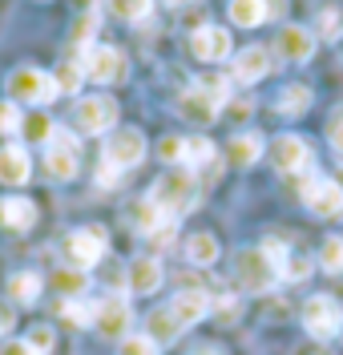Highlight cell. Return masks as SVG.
Returning a JSON list of instances; mask_svg holds the SVG:
<instances>
[{
    "label": "cell",
    "instance_id": "cell-1",
    "mask_svg": "<svg viewBox=\"0 0 343 355\" xmlns=\"http://www.w3.org/2000/svg\"><path fill=\"white\" fill-rule=\"evenodd\" d=\"M146 198L154 202L166 218H182L186 210H194V202H198V182L190 174V166H174V170H166L154 182V190Z\"/></svg>",
    "mask_w": 343,
    "mask_h": 355
},
{
    "label": "cell",
    "instance_id": "cell-2",
    "mask_svg": "<svg viewBox=\"0 0 343 355\" xmlns=\"http://www.w3.org/2000/svg\"><path fill=\"white\" fill-rule=\"evenodd\" d=\"M222 105H227V81L222 77H202L198 85H190L178 97L174 110L182 113V121H190V125H210L222 113Z\"/></svg>",
    "mask_w": 343,
    "mask_h": 355
},
{
    "label": "cell",
    "instance_id": "cell-3",
    "mask_svg": "<svg viewBox=\"0 0 343 355\" xmlns=\"http://www.w3.org/2000/svg\"><path fill=\"white\" fill-rule=\"evenodd\" d=\"M234 275H238V283L251 291V295H263V291L274 287V279H279V266L263 254V246L258 250H238L234 254Z\"/></svg>",
    "mask_w": 343,
    "mask_h": 355
},
{
    "label": "cell",
    "instance_id": "cell-4",
    "mask_svg": "<svg viewBox=\"0 0 343 355\" xmlns=\"http://www.w3.org/2000/svg\"><path fill=\"white\" fill-rule=\"evenodd\" d=\"M303 327L311 331V339H335L343 331V307L331 295H311L303 307Z\"/></svg>",
    "mask_w": 343,
    "mask_h": 355
},
{
    "label": "cell",
    "instance_id": "cell-5",
    "mask_svg": "<svg viewBox=\"0 0 343 355\" xmlns=\"http://www.w3.org/2000/svg\"><path fill=\"white\" fill-rule=\"evenodd\" d=\"M81 69H85V77H93L97 85L125 81V53L114 49V44H89L85 57H81Z\"/></svg>",
    "mask_w": 343,
    "mask_h": 355
},
{
    "label": "cell",
    "instance_id": "cell-6",
    "mask_svg": "<svg viewBox=\"0 0 343 355\" xmlns=\"http://www.w3.org/2000/svg\"><path fill=\"white\" fill-rule=\"evenodd\" d=\"M130 323H134V311H130L125 299H117V295L101 299L93 307V331L101 335V339H125Z\"/></svg>",
    "mask_w": 343,
    "mask_h": 355
},
{
    "label": "cell",
    "instance_id": "cell-7",
    "mask_svg": "<svg viewBox=\"0 0 343 355\" xmlns=\"http://www.w3.org/2000/svg\"><path fill=\"white\" fill-rule=\"evenodd\" d=\"M53 93H57V85H53V77L41 73V69H17L8 77V97L21 101V105H41Z\"/></svg>",
    "mask_w": 343,
    "mask_h": 355
},
{
    "label": "cell",
    "instance_id": "cell-8",
    "mask_svg": "<svg viewBox=\"0 0 343 355\" xmlns=\"http://www.w3.org/2000/svg\"><path fill=\"white\" fill-rule=\"evenodd\" d=\"M105 250H109V239H105L101 226H81V230L69 234V259H73V266H81V270L97 266L105 259Z\"/></svg>",
    "mask_w": 343,
    "mask_h": 355
},
{
    "label": "cell",
    "instance_id": "cell-9",
    "mask_svg": "<svg viewBox=\"0 0 343 355\" xmlns=\"http://www.w3.org/2000/svg\"><path fill=\"white\" fill-rule=\"evenodd\" d=\"M271 162L279 174H303L315 162V154H311V146L299 133H283V137H274V146H271Z\"/></svg>",
    "mask_w": 343,
    "mask_h": 355
},
{
    "label": "cell",
    "instance_id": "cell-10",
    "mask_svg": "<svg viewBox=\"0 0 343 355\" xmlns=\"http://www.w3.org/2000/svg\"><path fill=\"white\" fill-rule=\"evenodd\" d=\"M303 202L311 206L315 218H335V214H343V186L327 182V178H311L303 186Z\"/></svg>",
    "mask_w": 343,
    "mask_h": 355
},
{
    "label": "cell",
    "instance_id": "cell-11",
    "mask_svg": "<svg viewBox=\"0 0 343 355\" xmlns=\"http://www.w3.org/2000/svg\"><path fill=\"white\" fill-rule=\"evenodd\" d=\"M141 157H146L141 130H117L114 137H105V162H114L117 170H134Z\"/></svg>",
    "mask_w": 343,
    "mask_h": 355
},
{
    "label": "cell",
    "instance_id": "cell-12",
    "mask_svg": "<svg viewBox=\"0 0 343 355\" xmlns=\"http://www.w3.org/2000/svg\"><path fill=\"white\" fill-rule=\"evenodd\" d=\"M190 53H194L198 61H206V65L227 61L230 57V33L218 28V24H202V28H194V37H190Z\"/></svg>",
    "mask_w": 343,
    "mask_h": 355
},
{
    "label": "cell",
    "instance_id": "cell-13",
    "mask_svg": "<svg viewBox=\"0 0 343 355\" xmlns=\"http://www.w3.org/2000/svg\"><path fill=\"white\" fill-rule=\"evenodd\" d=\"M117 121V101L109 97H85L77 101V125L85 133H105Z\"/></svg>",
    "mask_w": 343,
    "mask_h": 355
},
{
    "label": "cell",
    "instance_id": "cell-14",
    "mask_svg": "<svg viewBox=\"0 0 343 355\" xmlns=\"http://www.w3.org/2000/svg\"><path fill=\"white\" fill-rule=\"evenodd\" d=\"M311 53H315L311 28H303V24H283V28H279V57L303 65V61H311Z\"/></svg>",
    "mask_w": 343,
    "mask_h": 355
},
{
    "label": "cell",
    "instance_id": "cell-15",
    "mask_svg": "<svg viewBox=\"0 0 343 355\" xmlns=\"http://www.w3.org/2000/svg\"><path fill=\"white\" fill-rule=\"evenodd\" d=\"M125 287H130V295H154L161 287V263L150 259V254L134 259L125 266Z\"/></svg>",
    "mask_w": 343,
    "mask_h": 355
},
{
    "label": "cell",
    "instance_id": "cell-16",
    "mask_svg": "<svg viewBox=\"0 0 343 355\" xmlns=\"http://www.w3.org/2000/svg\"><path fill=\"white\" fill-rule=\"evenodd\" d=\"M267 73H271V53H267L263 44H251V49H243V53L234 57V81H243V85L263 81Z\"/></svg>",
    "mask_w": 343,
    "mask_h": 355
},
{
    "label": "cell",
    "instance_id": "cell-17",
    "mask_svg": "<svg viewBox=\"0 0 343 355\" xmlns=\"http://www.w3.org/2000/svg\"><path fill=\"white\" fill-rule=\"evenodd\" d=\"M210 295L206 291H178L174 295V303H170V311H174V319L182 323V327H194V323H202L206 315H210Z\"/></svg>",
    "mask_w": 343,
    "mask_h": 355
},
{
    "label": "cell",
    "instance_id": "cell-18",
    "mask_svg": "<svg viewBox=\"0 0 343 355\" xmlns=\"http://www.w3.org/2000/svg\"><path fill=\"white\" fill-rule=\"evenodd\" d=\"M28 174H33L28 154H24L21 146H4V150H0V182H4V186H24Z\"/></svg>",
    "mask_w": 343,
    "mask_h": 355
},
{
    "label": "cell",
    "instance_id": "cell-19",
    "mask_svg": "<svg viewBox=\"0 0 343 355\" xmlns=\"http://www.w3.org/2000/svg\"><path fill=\"white\" fill-rule=\"evenodd\" d=\"M227 12H230V21L238 24V28H258L267 17H274L271 0H230Z\"/></svg>",
    "mask_w": 343,
    "mask_h": 355
},
{
    "label": "cell",
    "instance_id": "cell-20",
    "mask_svg": "<svg viewBox=\"0 0 343 355\" xmlns=\"http://www.w3.org/2000/svg\"><path fill=\"white\" fill-rule=\"evenodd\" d=\"M0 222L12 226V230H28L37 222V206L28 198H4L0 202Z\"/></svg>",
    "mask_w": 343,
    "mask_h": 355
},
{
    "label": "cell",
    "instance_id": "cell-21",
    "mask_svg": "<svg viewBox=\"0 0 343 355\" xmlns=\"http://www.w3.org/2000/svg\"><path fill=\"white\" fill-rule=\"evenodd\" d=\"M307 105H311V89L307 85H287L274 97V113H283V117H303Z\"/></svg>",
    "mask_w": 343,
    "mask_h": 355
},
{
    "label": "cell",
    "instance_id": "cell-22",
    "mask_svg": "<svg viewBox=\"0 0 343 355\" xmlns=\"http://www.w3.org/2000/svg\"><path fill=\"white\" fill-rule=\"evenodd\" d=\"M41 287H45V279H41L37 270H21V275L8 279V295H12L17 303H37V299H41Z\"/></svg>",
    "mask_w": 343,
    "mask_h": 355
},
{
    "label": "cell",
    "instance_id": "cell-23",
    "mask_svg": "<svg viewBox=\"0 0 343 355\" xmlns=\"http://www.w3.org/2000/svg\"><path fill=\"white\" fill-rule=\"evenodd\" d=\"M146 331H150V339H154V343H174V339H178V331H182V323L174 319V311H170V307H161V311H154V315H150Z\"/></svg>",
    "mask_w": 343,
    "mask_h": 355
},
{
    "label": "cell",
    "instance_id": "cell-24",
    "mask_svg": "<svg viewBox=\"0 0 343 355\" xmlns=\"http://www.w3.org/2000/svg\"><path fill=\"white\" fill-rule=\"evenodd\" d=\"M258 157H263V137L258 133H238L230 141V162L234 166H254Z\"/></svg>",
    "mask_w": 343,
    "mask_h": 355
},
{
    "label": "cell",
    "instance_id": "cell-25",
    "mask_svg": "<svg viewBox=\"0 0 343 355\" xmlns=\"http://www.w3.org/2000/svg\"><path fill=\"white\" fill-rule=\"evenodd\" d=\"M45 166L57 182H73V178H77V150H57V146H49Z\"/></svg>",
    "mask_w": 343,
    "mask_h": 355
},
{
    "label": "cell",
    "instance_id": "cell-26",
    "mask_svg": "<svg viewBox=\"0 0 343 355\" xmlns=\"http://www.w3.org/2000/svg\"><path fill=\"white\" fill-rule=\"evenodd\" d=\"M186 259L194 266H210L218 259V239L214 234H190L186 239Z\"/></svg>",
    "mask_w": 343,
    "mask_h": 355
},
{
    "label": "cell",
    "instance_id": "cell-27",
    "mask_svg": "<svg viewBox=\"0 0 343 355\" xmlns=\"http://www.w3.org/2000/svg\"><path fill=\"white\" fill-rule=\"evenodd\" d=\"M53 287L61 291L65 299H77V295H85L89 279H85V270H81V266H73V270H57V275H53Z\"/></svg>",
    "mask_w": 343,
    "mask_h": 355
},
{
    "label": "cell",
    "instance_id": "cell-28",
    "mask_svg": "<svg viewBox=\"0 0 343 355\" xmlns=\"http://www.w3.org/2000/svg\"><path fill=\"white\" fill-rule=\"evenodd\" d=\"M186 166H218V154L206 137H186Z\"/></svg>",
    "mask_w": 343,
    "mask_h": 355
},
{
    "label": "cell",
    "instance_id": "cell-29",
    "mask_svg": "<svg viewBox=\"0 0 343 355\" xmlns=\"http://www.w3.org/2000/svg\"><path fill=\"white\" fill-rule=\"evenodd\" d=\"M105 8L114 12L117 21H141V17H150L154 0H105Z\"/></svg>",
    "mask_w": 343,
    "mask_h": 355
},
{
    "label": "cell",
    "instance_id": "cell-30",
    "mask_svg": "<svg viewBox=\"0 0 343 355\" xmlns=\"http://www.w3.org/2000/svg\"><path fill=\"white\" fill-rule=\"evenodd\" d=\"M81 77H85V69L65 61V65H57V73H53V85H57V93H77L81 89Z\"/></svg>",
    "mask_w": 343,
    "mask_h": 355
},
{
    "label": "cell",
    "instance_id": "cell-31",
    "mask_svg": "<svg viewBox=\"0 0 343 355\" xmlns=\"http://www.w3.org/2000/svg\"><path fill=\"white\" fill-rule=\"evenodd\" d=\"M319 266L323 270H331V275H340L343 270V234H331L319 250Z\"/></svg>",
    "mask_w": 343,
    "mask_h": 355
},
{
    "label": "cell",
    "instance_id": "cell-32",
    "mask_svg": "<svg viewBox=\"0 0 343 355\" xmlns=\"http://www.w3.org/2000/svg\"><path fill=\"white\" fill-rule=\"evenodd\" d=\"M134 222H137V230H141V234H150L154 226H161V222H166V214H161L150 198H141V202H137V210H134Z\"/></svg>",
    "mask_w": 343,
    "mask_h": 355
},
{
    "label": "cell",
    "instance_id": "cell-33",
    "mask_svg": "<svg viewBox=\"0 0 343 355\" xmlns=\"http://www.w3.org/2000/svg\"><path fill=\"white\" fill-rule=\"evenodd\" d=\"M61 315L77 327H93V303H81V299H65L61 303Z\"/></svg>",
    "mask_w": 343,
    "mask_h": 355
},
{
    "label": "cell",
    "instance_id": "cell-34",
    "mask_svg": "<svg viewBox=\"0 0 343 355\" xmlns=\"http://www.w3.org/2000/svg\"><path fill=\"white\" fill-rule=\"evenodd\" d=\"M117 355H158V343L150 335H125L117 343Z\"/></svg>",
    "mask_w": 343,
    "mask_h": 355
},
{
    "label": "cell",
    "instance_id": "cell-35",
    "mask_svg": "<svg viewBox=\"0 0 343 355\" xmlns=\"http://www.w3.org/2000/svg\"><path fill=\"white\" fill-rule=\"evenodd\" d=\"M21 133L28 137V141H49L53 125H49L45 113H33V117H24V121H21Z\"/></svg>",
    "mask_w": 343,
    "mask_h": 355
},
{
    "label": "cell",
    "instance_id": "cell-36",
    "mask_svg": "<svg viewBox=\"0 0 343 355\" xmlns=\"http://www.w3.org/2000/svg\"><path fill=\"white\" fill-rule=\"evenodd\" d=\"M21 105H12V101H0V137H12V133H21Z\"/></svg>",
    "mask_w": 343,
    "mask_h": 355
},
{
    "label": "cell",
    "instance_id": "cell-37",
    "mask_svg": "<svg viewBox=\"0 0 343 355\" xmlns=\"http://www.w3.org/2000/svg\"><path fill=\"white\" fill-rule=\"evenodd\" d=\"M319 37L323 41H340L343 37V17L335 12V8H323L319 12Z\"/></svg>",
    "mask_w": 343,
    "mask_h": 355
},
{
    "label": "cell",
    "instance_id": "cell-38",
    "mask_svg": "<svg viewBox=\"0 0 343 355\" xmlns=\"http://www.w3.org/2000/svg\"><path fill=\"white\" fill-rule=\"evenodd\" d=\"M158 154L166 162H174V166H186V137H161Z\"/></svg>",
    "mask_w": 343,
    "mask_h": 355
},
{
    "label": "cell",
    "instance_id": "cell-39",
    "mask_svg": "<svg viewBox=\"0 0 343 355\" xmlns=\"http://www.w3.org/2000/svg\"><path fill=\"white\" fill-rule=\"evenodd\" d=\"M307 275H311V259H287V266H283V275H279V279L299 283V279H307Z\"/></svg>",
    "mask_w": 343,
    "mask_h": 355
},
{
    "label": "cell",
    "instance_id": "cell-40",
    "mask_svg": "<svg viewBox=\"0 0 343 355\" xmlns=\"http://www.w3.org/2000/svg\"><path fill=\"white\" fill-rule=\"evenodd\" d=\"M28 347L37 355L53 352V331H49V327H33V331H28Z\"/></svg>",
    "mask_w": 343,
    "mask_h": 355
},
{
    "label": "cell",
    "instance_id": "cell-41",
    "mask_svg": "<svg viewBox=\"0 0 343 355\" xmlns=\"http://www.w3.org/2000/svg\"><path fill=\"white\" fill-rule=\"evenodd\" d=\"M49 146H57V150H81V141H77L65 125H53V133H49Z\"/></svg>",
    "mask_w": 343,
    "mask_h": 355
},
{
    "label": "cell",
    "instance_id": "cell-42",
    "mask_svg": "<svg viewBox=\"0 0 343 355\" xmlns=\"http://www.w3.org/2000/svg\"><path fill=\"white\" fill-rule=\"evenodd\" d=\"M93 28H97V17L89 12V17H81V21L73 24V41H77V44H85V41L93 37Z\"/></svg>",
    "mask_w": 343,
    "mask_h": 355
},
{
    "label": "cell",
    "instance_id": "cell-43",
    "mask_svg": "<svg viewBox=\"0 0 343 355\" xmlns=\"http://www.w3.org/2000/svg\"><path fill=\"white\" fill-rule=\"evenodd\" d=\"M327 137H331V150L343 154V117H335V121L327 125Z\"/></svg>",
    "mask_w": 343,
    "mask_h": 355
},
{
    "label": "cell",
    "instance_id": "cell-44",
    "mask_svg": "<svg viewBox=\"0 0 343 355\" xmlns=\"http://www.w3.org/2000/svg\"><path fill=\"white\" fill-rule=\"evenodd\" d=\"M0 355H37V352L28 347V339H12V343H4V347H0Z\"/></svg>",
    "mask_w": 343,
    "mask_h": 355
},
{
    "label": "cell",
    "instance_id": "cell-45",
    "mask_svg": "<svg viewBox=\"0 0 343 355\" xmlns=\"http://www.w3.org/2000/svg\"><path fill=\"white\" fill-rule=\"evenodd\" d=\"M117 178H121V170H117L114 162H101V174H97V182H101V186H114Z\"/></svg>",
    "mask_w": 343,
    "mask_h": 355
},
{
    "label": "cell",
    "instance_id": "cell-46",
    "mask_svg": "<svg viewBox=\"0 0 343 355\" xmlns=\"http://www.w3.org/2000/svg\"><path fill=\"white\" fill-rule=\"evenodd\" d=\"M295 355H331L323 343H303V347H295Z\"/></svg>",
    "mask_w": 343,
    "mask_h": 355
},
{
    "label": "cell",
    "instance_id": "cell-47",
    "mask_svg": "<svg viewBox=\"0 0 343 355\" xmlns=\"http://www.w3.org/2000/svg\"><path fill=\"white\" fill-rule=\"evenodd\" d=\"M194 355H218V352H210V347H206V352H194Z\"/></svg>",
    "mask_w": 343,
    "mask_h": 355
},
{
    "label": "cell",
    "instance_id": "cell-48",
    "mask_svg": "<svg viewBox=\"0 0 343 355\" xmlns=\"http://www.w3.org/2000/svg\"><path fill=\"white\" fill-rule=\"evenodd\" d=\"M340 186H343V170H340Z\"/></svg>",
    "mask_w": 343,
    "mask_h": 355
}]
</instances>
